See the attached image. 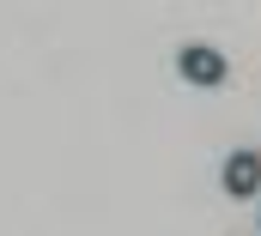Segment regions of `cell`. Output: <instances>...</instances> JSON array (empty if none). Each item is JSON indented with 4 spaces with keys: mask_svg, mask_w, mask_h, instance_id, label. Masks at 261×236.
Returning <instances> with one entry per match:
<instances>
[{
    "mask_svg": "<svg viewBox=\"0 0 261 236\" xmlns=\"http://www.w3.org/2000/svg\"><path fill=\"white\" fill-rule=\"evenodd\" d=\"M176 73H182L189 85H206V91H213V85L231 79V61L219 55V49H206V43H189V49L176 55Z\"/></svg>",
    "mask_w": 261,
    "mask_h": 236,
    "instance_id": "cell-1",
    "label": "cell"
},
{
    "mask_svg": "<svg viewBox=\"0 0 261 236\" xmlns=\"http://www.w3.org/2000/svg\"><path fill=\"white\" fill-rule=\"evenodd\" d=\"M219 182H225L231 200H255L261 194V152H231L225 170H219Z\"/></svg>",
    "mask_w": 261,
    "mask_h": 236,
    "instance_id": "cell-2",
    "label": "cell"
}]
</instances>
